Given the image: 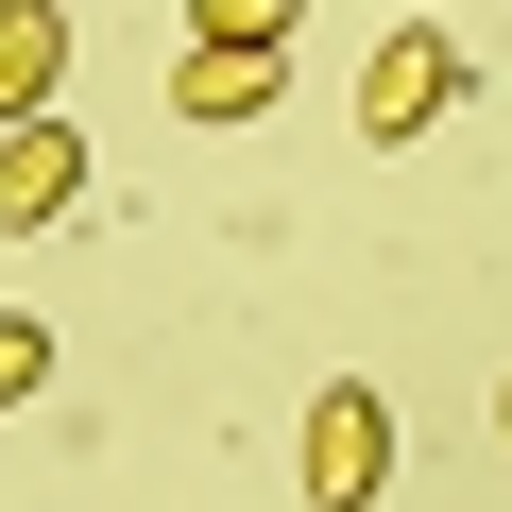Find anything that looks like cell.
<instances>
[{"label":"cell","instance_id":"cell-2","mask_svg":"<svg viewBox=\"0 0 512 512\" xmlns=\"http://www.w3.org/2000/svg\"><path fill=\"white\" fill-rule=\"evenodd\" d=\"M291 461H308V512H376V478H393V410H376L359 376H325L308 427H291Z\"/></svg>","mask_w":512,"mask_h":512},{"label":"cell","instance_id":"cell-6","mask_svg":"<svg viewBox=\"0 0 512 512\" xmlns=\"http://www.w3.org/2000/svg\"><path fill=\"white\" fill-rule=\"evenodd\" d=\"M188 35H222V52H291L308 0H188Z\"/></svg>","mask_w":512,"mask_h":512},{"label":"cell","instance_id":"cell-5","mask_svg":"<svg viewBox=\"0 0 512 512\" xmlns=\"http://www.w3.org/2000/svg\"><path fill=\"white\" fill-rule=\"evenodd\" d=\"M69 103V0H0V120Z\"/></svg>","mask_w":512,"mask_h":512},{"label":"cell","instance_id":"cell-4","mask_svg":"<svg viewBox=\"0 0 512 512\" xmlns=\"http://www.w3.org/2000/svg\"><path fill=\"white\" fill-rule=\"evenodd\" d=\"M274 86H291V52H222V35L171 52V120H188V137H205V120H274Z\"/></svg>","mask_w":512,"mask_h":512},{"label":"cell","instance_id":"cell-1","mask_svg":"<svg viewBox=\"0 0 512 512\" xmlns=\"http://www.w3.org/2000/svg\"><path fill=\"white\" fill-rule=\"evenodd\" d=\"M461 69H478V52H461L444 18H393V35H376V69H359V137H376V154H393V137H427V120L461 103Z\"/></svg>","mask_w":512,"mask_h":512},{"label":"cell","instance_id":"cell-3","mask_svg":"<svg viewBox=\"0 0 512 512\" xmlns=\"http://www.w3.org/2000/svg\"><path fill=\"white\" fill-rule=\"evenodd\" d=\"M69 205H86V120H69V103L0 120V239H52Z\"/></svg>","mask_w":512,"mask_h":512},{"label":"cell","instance_id":"cell-7","mask_svg":"<svg viewBox=\"0 0 512 512\" xmlns=\"http://www.w3.org/2000/svg\"><path fill=\"white\" fill-rule=\"evenodd\" d=\"M35 393H52V325H35V308H0V410H35Z\"/></svg>","mask_w":512,"mask_h":512},{"label":"cell","instance_id":"cell-8","mask_svg":"<svg viewBox=\"0 0 512 512\" xmlns=\"http://www.w3.org/2000/svg\"><path fill=\"white\" fill-rule=\"evenodd\" d=\"M495 427H512V376H495Z\"/></svg>","mask_w":512,"mask_h":512}]
</instances>
